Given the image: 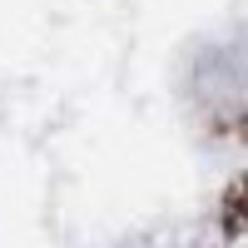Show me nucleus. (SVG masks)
<instances>
[{
	"label": "nucleus",
	"instance_id": "1",
	"mask_svg": "<svg viewBox=\"0 0 248 248\" xmlns=\"http://www.w3.org/2000/svg\"><path fill=\"white\" fill-rule=\"evenodd\" d=\"M223 233L229 238H243L248 243V174H238L229 184V194H223Z\"/></svg>",
	"mask_w": 248,
	"mask_h": 248
}]
</instances>
